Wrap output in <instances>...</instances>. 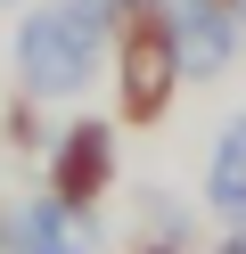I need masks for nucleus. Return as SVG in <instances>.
Returning a JSON list of instances; mask_svg holds the SVG:
<instances>
[{"instance_id":"nucleus-4","label":"nucleus","mask_w":246,"mask_h":254,"mask_svg":"<svg viewBox=\"0 0 246 254\" xmlns=\"http://www.w3.org/2000/svg\"><path fill=\"white\" fill-rule=\"evenodd\" d=\"M107 181H115V131L107 123H74V131L58 139V197L82 213Z\"/></svg>"},{"instance_id":"nucleus-3","label":"nucleus","mask_w":246,"mask_h":254,"mask_svg":"<svg viewBox=\"0 0 246 254\" xmlns=\"http://www.w3.org/2000/svg\"><path fill=\"white\" fill-rule=\"evenodd\" d=\"M172 41H180V74H222L238 58V17L230 0H189L172 17Z\"/></svg>"},{"instance_id":"nucleus-1","label":"nucleus","mask_w":246,"mask_h":254,"mask_svg":"<svg viewBox=\"0 0 246 254\" xmlns=\"http://www.w3.org/2000/svg\"><path fill=\"white\" fill-rule=\"evenodd\" d=\"M98 33H107V0H58V8H33L25 33H16V74L41 99H74L98 74Z\"/></svg>"},{"instance_id":"nucleus-5","label":"nucleus","mask_w":246,"mask_h":254,"mask_svg":"<svg viewBox=\"0 0 246 254\" xmlns=\"http://www.w3.org/2000/svg\"><path fill=\"white\" fill-rule=\"evenodd\" d=\"M205 205H213L222 221H246V115H230V123H222V139H213Z\"/></svg>"},{"instance_id":"nucleus-2","label":"nucleus","mask_w":246,"mask_h":254,"mask_svg":"<svg viewBox=\"0 0 246 254\" xmlns=\"http://www.w3.org/2000/svg\"><path fill=\"white\" fill-rule=\"evenodd\" d=\"M172 82H180V41H172V25L131 33V50H123V115H131V123H156L164 99H172Z\"/></svg>"},{"instance_id":"nucleus-6","label":"nucleus","mask_w":246,"mask_h":254,"mask_svg":"<svg viewBox=\"0 0 246 254\" xmlns=\"http://www.w3.org/2000/svg\"><path fill=\"white\" fill-rule=\"evenodd\" d=\"M74 205L66 197H49V205H16L8 221H0V238H8V246H41V254H58V246H74Z\"/></svg>"},{"instance_id":"nucleus-7","label":"nucleus","mask_w":246,"mask_h":254,"mask_svg":"<svg viewBox=\"0 0 246 254\" xmlns=\"http://www.w3.org/2000/svg\"><path fill=\"white\" fill-rule=\"evenodd\" d=\"M230 8H238V0H230Z\"/></svg>"}]
</instances>
